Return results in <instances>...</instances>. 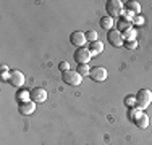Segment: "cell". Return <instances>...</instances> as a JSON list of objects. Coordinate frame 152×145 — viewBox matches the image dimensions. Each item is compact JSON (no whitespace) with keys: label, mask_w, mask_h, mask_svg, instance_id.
Returning a JSON list of instances; mask_svg holds the SVG:
<instances>
[{"label":"cell","mask_w":152,"mask_h":145,"mask_svg":"<svg viewBox=\"0 0 152 145\" xmlns=\"http://www.w3.org/2000/svg\"><path fill=\"white\" fill-rule=\"evenodd\" d=\"M151 103H152V92L149 89H141L136 94V108L146 110Z\"/></svg>","instance_id":"cell-1"},{"label":"cell","mask_w":152,"mask_h":145,"mask_svg":"<svg viewBox=\"0 0 152 145\" xmlns=\"http://www.w3.org/2000/svg\"><path fill=\"white\" fill-rule=\"evenodd\" d=\"M61 81H65V84L68 86H79L83 82V76L78 71H66L61 74Z\"/></svg>","instance_id":"cell-2"},{"label":"cell","mask_w":152,"mask_h":145,"mask_svg":"<svg viewBox=\"0 0 152 145\" xmlns=\"http://www.w3.org/2000/svg\"><path fill=\"white\" fill-rule=\"evenodd\" d=\"M105 8H107L108 16L113 18V16H120V14L123 13L125 5H123V2H120V0H108L107 5H105Z\"/></svg>","instance_id":"cell-3"},{"label":"cell","mask_w":152,"mask_h":145,"mask_svg":"<svg viewBox=\"0 0 152 145\" xmlns=\"http://www.w3.org/2000/svg\"><path fill=\"white\" fill-rule=\"evenodd\" d=\"M73 57H75V61H78L79 65H88L89 60L92 58L89 49H86V47H79V49H76Z\"/></svg>","instance_id":"cell-4"},{"label":"cell","mask_w":152,"mask_h":145,"mask_svg":"<svg viewBox=\"0 0 152 145\" xmlns=\"http://www.w3.org/2000/svg\"><path fill=\"white\" fill-rule=\"evenodd\" d=\"M107 76H108V72H107V70L104 66H94V68H91V74H89V78H91L92 81L104 82L107 79Z\"/></svg>","instance_id":"cell-5"},{"label":"cell","mask_w":152,"mask_h":145,"mask_svg":"<svg viewBox=\"0 0 152 145\" xmlns=\"http://www.w3.org/2000/svg\"><path fill=\"white\" fill-rule=\"evenodd\" d=\"M107 39H108V42H110L113 47H121L123 44H125L123 34H121L120 31H118V29H112V31H108Z\"/></svg>","instance_id":"cell-6"},{"label":"cell","mask_w":152,"mask_h":145,"mask_svg":"<svg viewBox=\"0 0 152 145\" xmlns=\"http://www.w3.org/2000/svg\"><path fill=\"white\" fill-rule=\"evenodd\" d=\"M47 100V90L42 87H34L31 90V102L34 103H44Z\"/></svg>","instance_id":"cell-7"},{"label":"cell","mask_w":152,"mask_h":145,"mask_svg":"<svg viewBox=\"0 0 152 145\" xmlns=\"http://www.w3.org/2000/svg\"><path fill=\"white\" fill-rule=\"evenodd\" d=\"M70 42L76 45L79 49V47H84V44L88 42V39H86V32H81V31H75L73 34L70 36Z\"/></svg>","instance_id":"cell-8"},{"label":"cell","mask_w":152,"mask_h":145,"mask_svg":"<svg viewBox=\"0 0 152 145\" xmlns=\"http://www.w3.org/2000/svg\"><path fill=\"white\" fill-rule=\"evenodd\" d=\"M10 84L15 87H21L24 84V74L18 70H12L10 71Z\"/></svg>","instance_id":"cell-9"},{"label":"cell","mask_w":152,"mask_h":145,"mask_svg":"<svg viewBox=\"0 0 152 145\" xmlns=\"http://www.w3.org/2000/svg\"><path fill=\"white\" fill-rule=\"evenodd\" d=\"M34 110H36L34 102H24V103H20V107H18V111L21 115H32Z\"/></svg>","instance_id":"cell-10"},{"label":"cell","mask_w":152,"mask_h":145,"mask_svg":"<svg viewBox=\"0 0 152 145\" xmlns=\"http://www.w3.org/2000/svg\"><path fill=\"white\" fill-rule=\"evenodd\" d=\"M89 52H91V55H92V57L100 55V53L104 52V44H102V42H99V41L91 42V44H89Z\"/></svg>","instance_id":"cell-11"},{"label":"cell","mask_w":152,"mask_h":145,"mask_svg":"<svg viewBox=\"0 0 152 145\" xmlns=\"http://www.w3.org/2000/svg\"><path fill=\"white\" fill-rule=\"evenodd\" d=\"M125 8H126V12H129L133 14H139L141 13V3L131 0V2H126L125 3Z\"/></svg>","instance_id":"cell-12"},{"label":"cell","mask_w":152,"mask_h":145,"mask_svg":"<svg viewBox=\"0 0 152 145\" xmlns=\"http://www.w3.org/2000/svg\"><path fill=\"white\" fill-rule=\"evenodd\" d=\"M134 124H136L139 129H146L147 126H149V118H147V115L142 113V115H141L139 118H137L136 121H134Z\"/></svg>","instance_id":"cell-13"},{"label":"cell","mask_w":152,"mask_h":145,"mask_svg":"<svg viewBox=\"0 0 152 145\" xmlns=\"http://www.w3.org/2000/svg\"><path fill=\"white\" fill-rule=\"evenodd\" d=\"M100 28L112 31V29H113V18L112 16H104L102 20H100Z\"/></svg>","instance_id":"cell-14"},{"label":"cell","mask_w":152,"mask_h":145,"mask_svg":"<svg viewBox=\"0 0 152 145\" xmlns=\"http://www.w3.org/2000/svg\"><path fill=\"white\" fill-rule=\"evenodd\" d=\"M16 99L20 103H24V102H28V99H31V92H28V90H20Z\"/></svg>","instance_id":"cell-15"},{"label":"cell","mask_w":152,"mask_h":145,"mask_svg":"<svg viewBox=\"0 0 152 145\" xmlns=\"http://www.w3.org/2000/svg\"><path fill=\"white\" fill-rule=\"evenodd\" d=\"M76 71H78L81 76H89L91 74V66H89V65H79Z\"/></svg>","instance_id":"cell-16"},{"label":"cell","mask_w":152,"mask_h":145,"mask_svg":"<svg viewBox=\"0 0 152 145\" xmlns=\"http://www.w3.org/2000/svg\"><path fill=\"white\" fill-rule=\"evenodd\" d=\"M136 32H137L136 29H128V31L121 32V34H123V39H126V41H134Z\"/></svg>","instance_id":"cell-17"},{"label":"cell","mask_w":152,"mask_h":145,"mask_svg":"<svg viewBox=\"0 0 152 145\" xmlns=\"http://www.w3.org/2000/svg\"><path fill=\"white\" fill-rule=\"evenodd\" d=\"M131 24L133 23H129V21H125V20H121L120 21V23H118V31H123V32H125V31H128V29H133V26H131Z\"/></svg>","instance_id":"cell-18"},{"label":"cell","mask_w":152,"mask_h":145,"mask_svg":"<svg viewBox=\"0 0 152 145\" xmlns=\"http://www.w3.org/2000/svg\"><path fill=\"white\" fill-rule=\"evenodd\" d=\"M97 31H94V29H89L88 32H86V39H88V42H96L97 41Z\"/></svg>","instance_id":"cell-19"},{"label":"cell","mask_w":152,"mask_h":145,"mask_svg":"<svg viewBox=\"0 0 152 145\" xmlns=\"http://www.w3.org/2000/svg\"><path fill=\"white\" fill-rule=\"evenodd\" d=\"M125 105L129 108H136V95H128L125 99Z\"/></svg>","instance_id":"cell-20"},{"label":"cell","mask_w":152,"mask_h":145,"mask_svg":"<svg viewBox=\"0 0 152 145\" xmlns=\"http://www.w3.org/2000/svg\"><path fill=\"white\" fill-rule=\"evenodd\" d=\"M141 115H142V113H141L139 108H131V111H129V118H131L133 121H136V119L139 118Z\"/></svg>","instance_id":"cell-21"},{"label":"cell","mask_w":152,"mask_h":145,"mask_svg":"<svg viewBox=\"0 0 152 145\" xmlns=\"http://www.w3.org/2000/svg\"><path fill=\"white\" fill-rule=\"evenodd\" d=\"M123 45H125L128 50H134L136 47H137V41H136V39H134V41H126Z\"/></svg>","instance_id":"cell-22"},{"label":"cell","mask_w":152,"mask_h":145,"mask_svg":"<svg viewBox=\"0 0 152 145\" xmlns=\"http://www.w3.org/2000/svg\"><path fill=\"white\" fill-rule=\"evenodd\" d=\"M58 68H60V71L66 72V71H70V63H68V61H60Z\"/></svg>","instance_id":"cell-23"},{"label":"cell","mask_w":152,"mask_h":145,"mask_svg":"<svg viewBox=\"0 0 152 145\" xmlns=\"http://www.w3.org/2000/svg\"><path fill=\"white\" fill-rule=\"evenodd\" d=\"M133 23H134V24H144V18H141V16H136L134 20H133Z\"/></svg>","instance_id":"cell-24"}]
</instances>
